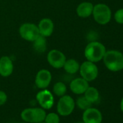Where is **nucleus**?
I'll return each instance as SVG.
<instances>
[{"mask_svg": "<svg viewBox=\"0 0 123 123\" xmlns=\"http://www.w3.org/2000/svg\"><path fill=\"white\" fill-rule=\"evenodd\" d=\"M103 60L106 68L111 72H119L123 70V54L119 51H106Z\"/></svg>", "mask_w": 123, "mask_h": 123, "instance_id": "obj_1", "label": "nucleus"}, {"mask_svg": "<svg viewBox=\"0 0 123 123\" xmlns=\"http://www.w3.org/2000/svg\"><path fill=\"white\" fill-rule=\"evenodd\" d=\"M37 123H45L44 122H37Z\"/></svg>", "mask_w": 123, "mask_h": 123, "instance_id": "obj_26", "label": "nucleus"}, {"mask_svg": "<svg viewBox=\"0 0 123 123\" xmlns=\"http://www.w3.org/2000/svg\"><path fill=\"white\" fill-rule=\"evenodd\" d=\"M89 87L88 82L83 78H78L73 80L70 84V90L73 93L77 95H80L85 93Z\"/></svg>", "mask_w": 123, "mask_h": 123, "instance_id": "obj_13", "label": "nucleus"}, {"mask_svg": "<svg viewBox=\"0 0 123 123\" xmlns=\"http://www.w3.org/2000/svg\"><path fill=\"white\" fill-rule=\"evenodd\" d=\"M53 92L57 96H62L65 95L67 92V87L66 85L62 82H57L54 85L53 87Z\"/></svg>", "mask_w": 123, "mask_h": 123, "instance_id": "obj_19", "label": "nucleus"}, {"mask_svg": "<svg viewBox=\"0 0 123 123\" xmlns=\"http://www.w3.org/2000/svg\"><path fill=\"white\" fill-rule=\"evenodd\" d=\"M76 104H77V106L80 109H83V110H86V109L91 107V106H92V104L91 102H89L86 98L85 96H80V97H79L77 99Z\"/></svg>", "mask_w": 123, "mask_h": 123, "instance_id": "obj_20", "label": "nucleus"}, {"mask_svg": "<svg viewBox=\"0 0 123 123\" xmlns=\"http://www.w3.org/2000/svg\"><path fill=\"white\" fill-rule=\"evenodd\" d=\"M14 65L12 59L7 56L0 58V75L7 78L12 74Z\"/></svg>", "mask_w": 123, "mask_h": 123, "instance_id": "obj_12", "label": "nucleus"}, {"mask_svg": "<svg viewBox=\"0 0 123 123\" xmlns=\"http://www.w3.org/2000/svg\"><path fill=\"white\" fill-rule=\"evenodd\" d=\"M51 74L49 70L42 69L36 74L35 78L36 86L40 89H46L49 86L51 81Z\"/></svg>", "mask_w": 123, "mask_h": 123, "instance_id": "obj_10", "label": "nucleus"}, {"mask_svg": "<svg viewBox=\"0 0 123 123\" xmlns=\"http://www.w3.org/2000/svg\"><path fill=\"white\" fill-rule=\"evenodd\" d=\"M120 109L122 110V111L123 112V97L121 100V102H120Z\"/></svg>", "mask_w": 123, "mask_h": 123, "instance_id": "obj_24", "label": "nucleus"}, {"mask_svg": "<svg viewBox=\"0 0 123 123\" xmlns=\"http://www.w3.org/2000/svg\"><path fill=\"white\" fill-rule=\"evenodd\" d=\"M46 113L43 108H27L21 112V118L26 122L37 123L44 122Z\"/></svg>", "mask_w": 123, "mask_h": 123, "instance_id": "obj_3", "label": "nucleus"}, {"mask_svg": "<svg viewBox=\"0 0 123 123\" xmlns=\"http://www.w3.org/2000/svg\"><path fill=\"white\" fill-rule=\"evenodd\" d=\"M36 100L41 108L49 109L52 107L54 102L53 94L46 89H41L36 95Z\"/></svg>", "mask_w": 123, "mask_h": 123, "instance_id": "obj_9", "label": "nucleus"}, {"mask_svg": "<svg viewBox=\"0 0 123 123\" xmlns=\"http://www.w3.org/2000/svg\"><path fill=\"white\" fill-rule=\"evenodd\" d=\"M46 37L39 35L33 41V46L35 51L38 53H43L46 49Z\"/></svg>", "mask_w": 123, "mask_h": 123, "instance_id": "obj_17", "label": "nucleus"}, {"mask_svg": "<svg viewBox=\"0 0 123 123\" xmlns=\"http://www.w3.org/2000/svg\"><path fill=\"white\" fill-rule=\"evenodd\" d=\"M7 101V93L3 91H0V106L4 105Z\"/></svg>", "mask_w": 123, "mask_h": 123, "instance_id": "obj_23", "label": "nucleus"}, {"mask_svg": "<svg viewBox=\"0 0 123 123\" xmlns=\"http://www.w3.org/2000/svg\"><path fill=\"white\" fill-rule=\"evenodd\" d=\"M114 20L119 24H123V9H119L114 14Z\"/></svg>", "mask_w": 123, "mask_h": 123, "instance_id": "obj_22", "label": "nucleus"}, {"mask_svg": "<svg viewBox=\"0 0 123 123\" xmlns=\"http://www.w3.org/2000/svg\"><path fill=\"white\" fill-rule=\"evenodd\" d=\"M92 15L94 20L100 25L107 24L111 18V11L105 4H97L93 6Z\"/></svg>", "mask_w": 123, "mask_h": 123, "instance_id": "obj_4", "label": "nucleus"}, {"mask_svg": "<svg viewBox=\"0 0 123 123\" xmlns=\"http://www.w3.org/2000/svg\"><path fill=\"white\" fill-rule=\"evenodd\" d=\"M93 5L88 2L80 3L76 8L77 15L82 18H86L91 16L93 13Z\"/></svg>", "mask_w": 123, "mask_h": 123, "instance_id": "obj_15", "label": "nucleus"}, {"mask_svg": "<svg viewBox=\"0 0 123 123\" xmlns=\"http://www.w3.org/2000/svg\"><path fill=\"white\" fill-rule=\"evenodd\" d=\"M66 59L65 55L57 49H52L47 54V61L49 64L56 69L63 68Z\"/></svg>", "mask_w": 123, "mask_h": 123, "instance_id": "obj_8", "label": "nucleus"}, {"mask_svg": "<svg viewBox=\"0 0 123 123\" xmlns=\"http://www.w3.org/2000/svg\"><path fill=\"white\" fill-rule=\"evenodd\" d=\"M75 106L74 99L69 95L61 96L56 106V110L61 116H69L72 114Z\"/></svg>", "mask_w": 123, "mask_h": 123, "instance_id": "obj_5", "label": "nucleus"}, {"mask_svg": "<svg viewBox=\"0 0 123 123\" xmlns=\"http://www.w3.org/2000/svg\"><path fill=\"white\" fill-rule=\"evenodd\" d=\"M80 74L81 78L87 80L88 82H91L96 79L98 75V70L95 63L90 61H86L83 62L82 65H80Z\"/></svg>", "mask_w": 123, "mask_h": 123, "instance_id": "obj_6", "label": "nucleus"}, {"mask_svg": "<svg viewBox=\"0 0 123 123\" xmlns=\"http://www.w3.org/2000/svg\"><path fill=\"white\" fill-rule=\"evenodd\" d=\"M106 51V47L104 44L98 41H92L86 46L84 55L88 61L96 63L103 59Z\"/></svg>", "mask_w": 123, "mask_h": 123, "instance_id": "obj_2", "label": "nucleus"}, {"mask_svg": "<svg viewBox=\"0 0 123 123\" xmlns=\"http://www.w3.org/2000/svg\"><path fill=\"white\" fill-rule=\"evenodd\" d=\"M59 122L60 119L59 114L54 112H51L46 114V118L44 119L45 123H59Z\"/></svg>", "mask_w": 123, "mask_h": 123, "instance_id": "obj_21", "label": "nucleus"}, {"mask_svg": "<svg viewBox=\"0 0 123 123\" xmlns=\"http://www.w3.org/2000/svg\"><path fill=\"white\" fill-rule=\"evenodd\" d=\"M76 123H84L83 122H76Z\"/></svg>", "mask_w": 123, "mask_h": 123, "instance_id": "obj_25", "label": "nucleus"}, {"mask_svg": "<svg viewBox=\"0 0 123 123\" xmlns=\"http://www.w3.org/2000/svg\"><path fill=\"white\" fill-rule=\"evenodd\" d=\"M101 112L95 108L90 107L83 114V120L84 123H101L102 122Z\"/></svg>", "mask_w": 123, "mask_h": 123, "instance_id": "obj_11", "label": "nucleus"}, {"mask_svg": "<svg viewBox=\"0 0 123 123\" xmlns=\"http://www.w3.org/2000/svg\"><path fill=\"white\" fill-rule=\"evenodd\" d=\"M84 96L89 102H91V104H93L98 100L99 93H98V91L96 88L89 86L87 88V90L85 91Z\"/></svg>", "mask_w": 123, "mask_h": 123, "instance_id": "obj_18", "label": "nucleus"}, {"mask_svg": "<svg viewBox=\"0 0 123 123\" xmlns=\"http://www.w3.org/2000/svg\"><path fill=\"white\" fill-rule=\"evenodd\" d=\"M19 33L22 38L31 42L40 35L38 25L30 23H25L21 25L19 29Z\"/></svg>", "mask_w": 123, "mask_h": 123, "instance_id": "obj_7", "label": "nucleus"}, {"mask_svg": "<svg viewBox=\"0 0 123 123\" xmlns=\"http://www.w3.org/2000/svg\"><path fill=\"white\" fill-rule=\"evenodd\" d=\"M39 34L47 38L51 36L54 32V25L50 18H43L38 25Z\"/></svg>", "mask_w": 123, "mask_h": 123, "instance_id": "obj_14", "label": "nucleus"}, {"mask_svg": "<svg viewBox=\"0 0 123 123\" xmlns=\"http://www.w3.org/2000/svg\"><path fill=\"white\" fill-rule=\"evenodd\" d=\"M63 68L66 73L69 74H75L79 71L80 64L78 63V61L74 59H66Z\"/></svg>", "mask_w": 123, "mask_h": 123, "instance_id": "obj_16", "label": "nucleus"}, {"mask_svg": "<svg viewBox=\"0 0 123 123\" xmlns=\"http://www.w3.org/2000/svg\"><path fill=\"white\" fill-rule=\"evenodd\" d=\"M20 123H26V122H20Z\"/></svg>", "mask_w": 123, "mask_h": 123, "instance_id": "obj_27", "label": "nucleus"}]
</instances>
